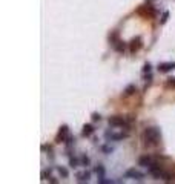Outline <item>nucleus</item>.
Masks as SVG:
<instances>
[{
  "mask_svg": "<svg viewBox=\"0 0 175 184\" xmlns=\"http://www.w3.org/2000/svg\"><path fill=\"white\" fill-rule=\"evenodd\" d=\"M152 163H154V160H152L151 155H143V156L138 158V166H141V167H147V166H151Z\"/></svg>",
  "mask_w": 175,
  "mask_h": 184,
  "instance_id": "nucleus-8",
  "label": "nucleus"
},
{
  "mask_svg": "<svg viewBox=\"0 0 175 184\" xmlns=\"http://www.w3.org/2000/svg\"><path fill=\"white\" fill-rule=\"evenodd\" d=\"M94 172H95L97 175H104V167L101 164H97L95 169H94Z\"/></svg>",
  "mask_w": 175,
  "mask_h": 184,
  "instance_id": "nucleus-20",
  "label": "nucleus"
},
{
  "mask_svg": "<svg viewBox=\"0 0 175 184\" xmlns=\"http://www.w3.org/2000/svg\"><path fill=\"white\" fill-rule=\"evenodd\" d=\"M125 175H126V178L137 180V181H143V178H144V174L140 172V170H137V169H128Z\"/></svg>",
  "mask_w": 175,
  "mask_h": 184,
  "instance_id": "nucleus-5",
  "label": "nucleus"
},
{
  "mask_svg": "<svg viewBox=\"0 0 175 184\" xmlns=\"http://www.w3.org/2000/svg\"><path fill=\"white\" fill-rule=\"evenodd\" d=\"M107 123L112 127H123V126H126V118L120 117V115H114V117H109Z\"/></svg>",
  "mask_w": 175,
  "mask_h": 184,
  "instance_id": "nucleus-3",
  "label": "nucleus"
},
{
  "mask_svg": "<svg viewBox=\"0 0 175 184\" xmlns=\"http://www.w3.org/2000/svg\"><path fill=\"white\" fill-rule=\"evenodd\" d=\"M94 126L92 124H85L83 126V130H82V137H91L92 134H94Z\"/></svg>",
  "mask_w": 175,
  "mask_h": 184,
  "instance_id": "nucleus-11",
  "label": "nucleus"
},
{
  "mask_svg": "<svg viewBox=\"0 0 175 184\" xmlns=\"http://www.w3.org/2000/svg\"><path fill=\"white\" fill-rule=\"evenodd\" d=\"M166 88H175V77H169L166 80Z\"/></svg>",
  "mask_w": 175,
  "mask_h": 184,
  "instance_id": "nucleus-21",
  "label": "nucleus"
},
{
  "mask_svg": "<svg viewBox=\"0 0 175 184\" xmlns=\"http://www.w3.org/2000/svg\"><path fill=\"white\" fill-rule=\"evenodd\" d=\"M146 2H149V3H152V2H154V0H146Z\"/></svg>",
  "mask_w": 175,
  "mask_h": 184,
  "instance_id": "nucleus-28",
  "label": "nucleus"
},
{
  "mask_svg": "<svg viewBox=\"0 0 175 184\" xmlns=\"http://www.w3.org/2000/svg\"><path fill=\"white\" fill-rule=\"evenodd\" d=\"M107 38H109V43L114 46L118 40H120V38H118V31H112L111 34H109V37H107Z\"/></svg>",
  "mask_w": 175,
  "mask_h": 184,
  "instance_id": "nucleus-14",
  "label": "nucleus"
},
{
  "mask_svg": "<svg viewBox=\"0 0 175 184\" xmlns=\"http://www.w3.org/2000/svg\"><path fill=\"white\" fill-rule=\"evenodd\" d=\"M51 172H52V169L43 170V172H42V180H49L51 178Z\"/></svg>",
  "mask_w": 175,
  "mask_h": 184,
  "instance_id": "nucleus-22",
  "label": "nucleus"
},
{
  "mask_svg": "<svg viewBox=\"0 0 175 184\" xmlns=\"http://www.w3.org/2000/svg\"><path fill=\"white\" fill-rule=\"evenodd\" d=\"M151 69H152L151 63H144V64H143V74H146V72H151Z\"/></svg>",
  "mask_w": 175,
  "mask_h": 184,
  "instance_id": "nucleus-26",
  "label": "nucleus"
},
{
  "mask_svg": "<svg viewBox=\"0 0 175 184\" xmlns=\"http://www.w3.org/2000/svg\"><path fill=\"white\" fill-rule=\"evenodd\" d=\"M91 118H92V121H100V120H101V115H100L98 112H94V114L91 115Z\"/></svg>",
  "mask_w": 175,
  "mask_h": 184,
  "instance_id": "nucleus-25",
  "label": "nucleus"
},
{
  "mask_svg": "<svg viewBox=\"0 0 175 184\" xmlns=\"http://www.w3.org/2000/svg\"><path fill=\"white\" fill-rule=\"evenodd\" d=\"M57 172L62 178H68L69 177V172H68V169L63 167V166H57Z\"/></svg>",
  "mask_w": 175,
  "mask_h": 184,
  "instance_id": "nucleus-15",
  "label": "nucleus"
},
{
  "mask_svg": "<svg viewBox=\"0 0 175 184\" xmlns=\"http://www.w3.org/2000/svg\"><path fill=\"white\" fill-rule=\"evenodd\" d=\"M68 135H69V127L66 126V124L60 126L59 134L56 137V143H65V140H66V137H68Z\"/></svg>",
  "mask_w": 175,
  "mask_h": 184,
  "instance_id": "nucleus-6",
  "label": "nucleus"
},
{
  "mask_svg": "<svg viewBox=\"0 0 175 184\" xmlns=\"http://www.w3.org/2000/svg\"><path fill=\"white\" fill-rule=\"evenodd\" d=\"M89 163H91L89 156H86V155H82V158H80V164L86 167V166H89Z\"/></svg>",
  "mask_w": 175,
  "mask_h": 184,
  "instance_id": "nucleus-19",
  "label": "nucleus"
},
{
  "mask_svg": "<svg viewBox=\"0 0 175 184\" xmlns=\"http://www.w3.org/2000/svg\"><path fill=\"white\" fill-rule=\"evenodd\" d=\"M135 92H137L135 85H128L126 89H125V92H123V95H125V97H129V95H134Z\"/></svg>",
  "mask_w": 175,
  "mask_h": 184,
  "instance_id": "nucleus-12",
  "label": "nucleus"
},
{
  "mask_svg": "<svg viewBox=\"0 0 175 184\" xmlns=\"http://www.w3.org/2000/svg\"><path fill=\"white\" fill-rule=\"evenodd\" d=\"M161 134H160V129L158 127H147L144 129L143 132V140L147 146H155V144L160 143Z\"/></svg>",
  "mask_w": 175,
  "mask_h": 184,
  "instance_id": "nucleus-1",
  "label": "nucleus"
},
{
  "mask_svg": "<svg viewBox=\"0 0 175 184\" xmlns=\"http://www.w3.org/2000/svg\"><path fill=\"white\" fill-rule=\"evenodd\" d=\"M143 78H144L146 83H151L152 82V74L151 72H146V74H143Z\"/></svg>",
  "mask_w": 175,
  "mask_h": 184,
  "instance_id": "nucleus-24",
  "label": "nucleus"
},
{
  "mask_svg": "<svg viewBox=\"0 0 175 184\" xmlns=\"http://www.w3.org/2000/svg\"><path fill=\"white\" fill-rule=\"evenodd\" d=\"M89 178H91V172H89V170H83V172L77 174V181L78 183H88Z\"/></svg>",
  "mask_w": 175,
  "mask_h": 184,
  "instance_id": "nucleus-9",
  "label": "nucleus"
},
{
  "mask_svg": "<svg viewBox=\"0 0 175 184\" xmlns=\"http://www.w3.org/2000/svg\"><path fill=\"white\" fill-rule=\"evenodd\" d=\"M143 46V40H141V37L137 35V37H134L131 43H129V51H131V54H135L137 51H140Z\"/></svg>",
  "mask_w": 175,
  "mask_h": 184,
  "instance_id": "nucleus-4",
  "label": "nucleus"
},
{
  "mask_svg": "<svg viewBox=\"0 0 175 184\" xmlns=\"http://www.w3.org/2000/svg\"><path fill=\"white\" fill-rule=\"evenodd\" d=\"M49 183H54V184H56V183H57V180H56V178H52V177H51V178H49Z\"/></svg>",
  "mask_w": 175,
  "mask_h": 184,
  "instance_id": "nucleus-27",
  "label": "nucleus"
},
{
  "mask_svg": "<svg viewBox=\"0 0 175 184\" xmlns=\"http://www.w3.org/2000/svg\"><path fill=\"white\" fill-rule=\"evenodd\" d=\"M101 150H103L106 155H109V153H112V152H114V147H112V146H109V144H104V146H101Z\"/></svg>",
  "mask_w": 175,
  "mask_h": 184,
  "instance_id": "nucleus-18",
  "label": "nucleus"
},
{
  "mask_svg": "<svg viewBox=\"0 0 175 184\" xmlns=\"http://www.w3.org/2000/svg\"><path fill=\"white\" fill-rule=\"evenodd\" d=\"M137 14L143 16V17H155V9L154 6L149 3V5H143L137 9Z\"/></svg>",
  "mask_w": 175,
  "mask_h": 184,
  "instance_id": "nucleus-2",
  "label": "nucleus"
},
{
  "mask_svg": "<svg viewBox=\"0 0 175 184\" xmlns=\"http://www.w3.org/2000/svg\"><path fill=\"white\" fill-rule=\"evenodd\" d=\"M78 164H80V160L75 158V156H71V158H69V166L72 169H75V167H78Z\"/></svg>",
  "mask_w": 175,
  "mask_h": 184,
  "instance_id": "nucleus-17",
  "label": "nucleus"
},
{
  "mask_svg": "<svg viewBox=\"0 0 175 184\" xmlns=\"http://www.w3.org/2000/svg\"><path fill=\"white\" fill-rule=\"evenodd\" d=\"M172 69H175V63H161V64H158L160 72H169Z\"/></svg>",
  "mask_w": 175,
  "mask_h": 184,
  "instance_id": "nucleus-10",
  "label": "nucleus"
},
{
  "mask_svg": "<svg viewBox=\"0 0 175 184\" xmlns=\"http://www.w3.org/2000/svg\"><path fill=\"white\" fill-rule=\"evenodd\" d=\"M74 143H75V138H74V135H68L66 137V140H65V144L68 147H71V146H74Z\"/></svg>",
  "mask_w": 175,
  "mask_h": 184,
  "instance_id": "nucleus-16",
  "label": "nucleus"
},
{
  "mask_svg": "<svg viewBox=\"0 0 175 184\" xmlns=\"http://www.w3.org/2000/svg\"><path fill=\"white\" fill-rule=\"evenodd\" d=\"M114 49H115L117 52H120V54H123V52L126 51V43L122 42V40H118V42L114 45Z\"/></svg>",
  "mask_w": 175,
  "mask_h": 184,
  "instance_id": "nucleus-13",
  "label": "nucleus"
},
{
  "mask_svg": "<svg viewBox=\"0 0 175 184\" xmlns=\"http://www.w3.org/2000/svg\"><path fill=\"white\" fill-rule=\"evenodd\" d=\"M104 137H106V140H109V141H120V140H125L126 137H128V134H114V132H104Z\"/></svg>",
  "mask_w": 175,
  "mask_h": 184,
  "instance_id": "nucleus-7",
  "label": "nucleus"
},
{
  "mask_svg": "<svg viewBox=\"0 0 175 184\" xmlns=\"http://www.w3.org/2000/svg\"><path fill=\"white\" fill-rule=\"evenodd\" d=\"M167 19H169V12H167V11H164V12H163V16H161V19H160V23H161V25H164V23L167 22Z\"/></svg>",
  "mask_w": 175,
  "mask_h": 184,
  "instance_id": "nucleus-23",
  "label": "nucleus"
}]
</instances>
